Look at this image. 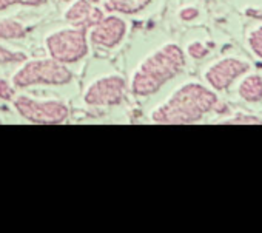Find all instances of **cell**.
I'll list each match as a JSON object with an SVG mask.
<instances>
[{
  "mask_svg": "<svg viewBox=\"0 0 262 233\" xmlns=\"http://www.w3.org/2000/svg\"><path fill=\"white\" fill-rule=\"evenodd\" d=\"M237 93L242 97V100L248 103L260 102L262 100V76L259 74L245 76L237 87Z\"/></svg>",
  "mask_w": 262,
  "mask_h": 233,
  "instance_id": "8fae6325",
  "label": "cell"
},
{
  "mask_svg": "<svg viewBox=\"0 0 262 233\" xmlns=\"http://www.w3.org/2000/svg\"><path fill=\"white\" fill-rule=\"evenodd\" d=\"M0 124H2V118H0Z\"/></svg>",
  "mask_w": 262,
  "mask_h": 233,
  "instance_id": "44dd1931",
  "label": "cell"
},
{
  "mask_svg": "<svg viewBox=\"0 0 262 233\" xmlns=\"http://www.w3.org/2000/svg\"><path fill=\"white\" fill-rule=\"evenodd\" d=\"M14 5H24V0H0V11H5Z\"/></svg>",
  "mask_w": 262,
  "mask_h": 233,
  "instance_id": "d6986e66",
  "label": "cell"
},
{
  "mask_svg": "<svg viewBox=\"0 0 262 233\" xmlns=\"http://www.w3.org/2000/svg\"><path fill=\"white\" fill-rule=\"evenodd\" d=\"M248 70H250V63L247 60H242L239 57H224V59L211 63L205 70L204 79L211 90L224 91L236 79H239L245 73H248Z\"/></svg>",
  "mask_w": 262,
  "mask_h": 233,
  "instance_id": "52a82bcc",
  "label": "cell"
},
{
  "mask_svg": "<svg viewBox=\"0 0 262 233\" xmlns=\"http://www.w3.org/2000/svg\"><path fill=\"white\" fill-rule=\"evenodd\" d=\"M248 47L250 50L254 53V56H257L259 59H262V25L256 27L250 34H248Z\"/></svg>",
  "mask_w": 262,
  "mask_h": 233,
  "instance_id": "9a60e30c",
  "label": "cell"
},
{
  "mask_svg": "<svg viewBox=\"0 0 262 233\" xmlns=\"http://www.w3.org/2000/svg\"><path fill=\"white\" fill-rule=\"evenodd\" d=\"M28 59V56L22 51L11 50L5 45L0 44V65H13V63H22Z\"/></svg>",
  "mask_w": 262,
  "mask_h": 233,
  "instance_id": "5bb4252c",
  "label": "cell"
},
{
  "mask_svg": "<svg viewBox=\"0 0 262 233\" xmlns=\"http://www.w3.org/2000/svg\"><path fill=\"white\" fill-rule=\"evenodd\" d=\"M93 2H96V0H93Z\"/></svg>",
  "mask_w": 262,
  "mask_h": 233,
  "instance_id": "7402d4cb",
  "label": "cell"
},
{
  "mask_svg": "<svg viewBox=\"0 0 262 233\" xmlns=\"http://www.w3.org/2000/svg\"><path fill=\"white\" fill-rule=\"evenodd\" d=\"M48 0H24V5L25 7H40L45 5Z\"/></svg>",
  "mask_w": 262,
  "mask_h": 233,
  "instance_id": "ffe728a7",
  "label": "cell"
},
{
  "mask_svg": "<svg viewBox=\"0 0 262 233\" xmlns=\"http://www.w3.org/2000/svg\"><path fill=\"white\" fill-rule=\"evenodd\" d=\"M219 99L214 90L199 82H185L176 88L150 114L153 124L188 125L202 121L216 110Z\"/></svg>",
  "mask_w": 262,
  "mask_h": 233,
  "instance_id": "6da1fadb",
  "label": "cell"
},
{
  "mask_svg": "<svg viewBox=\"0 0 262 233\" xmlns=\"http://www.w3.org/2000/svg\"><path fill=\"white\" fill-rule=\"evenodd\" d=\"M128 82L120 74H105L94 79L83 93L88 107H116L128 97Z\"/></svg>",
  "mask_w": 262,
  "mask_h": 233,
  "instance_id": "8992f818",
  "label": "cell"
},
{
  "mask_svg": "<svg viewBox=\"0 0 262 233\" xmlns=\"http://www.w3.org/2000/svg\"><path fill=\"white\" fill-rule=\"evenodd\" d=\"M198 16H199V10L194 8V7H185V8H182V10L179 11V17H181V20H184V22H191V20H194Z\"/></svg>",
  "mask_w": 262,
  "mask_h": 233,
  "instance_id": "ac0fdd59",
  "label": "cell"
},
{
  "mask_svg": "<svg viewBox=\"0 0 262 233\" xmlns=\"http://www.w3.org/2000/svg\"><path fill=\"white\" fill-rule=\"evenodd\" d=\"M155 0H103V11L119 16H133L142 13Z\"/></svg>",
  "mask_w": 262,
  "mask_h": 233,
  "instance_id": "30bf717a",
  "label": "cell"
},
{
  "mask_svg": "<svg viewBox=\"0 0 262 233\" xmlns=\"http://www.w3.org/2000/svg\"><path fill=\"white\" fill-rule=\"evenodd\" d=\"M14 96H16L14 85L10 80L0 77V99L2 100H13Z\"/></svg>",
  "mask_w": 262,
  "mask_h": 233,
  "instance_id": "e0dca14e",
  "label": "cell"
},
{
  "mask_svg": "<svg viewBox=\"0 0 262 233\" xmlns=\"http://www.w3.org/2000/svg\"><path fill=\"white\" fill-rule=\"evenodd\" d=\"M187 54L191 57V59H196V60H201L204 57L208 56V48L199 42V40H194V42H190L188 47H187Z\"/></svg>",
  "mask_w": 262,
  "mask_h": 233,
  "instance_id": "2e32d148",
  "label": "cell"
},
{
  "mask_svg": "<svg viewBox=\"0 0 262 233\" xmlns=\"http://www.w3.org/2000/svg\"><path fill=\"white\" fill-rule=\"evenodd\" d=\"M105 16V11L94 5L93 0H74L65 10L63 19L70 27L90 30Z\"/></svg>",
  "mask_w": 262,
  "mask_h": 233,
  "instance_id": "9c48e42d",
  "label": "cell"
},
{
  "mask_svg": "<svg viewBox=\"0 0 262 233\" xmlns=\"http://www.w3.org/2000/svg\"><path fill=\"white\" fill-rule=\"evenodd\" d=\"M28 28L16 19H0V39L2 40H19L24 39Z\"/></svg>",
  "mask_w": 262,
  "mask_h": 233,
  "instance_id": "7c38bea8",
  "label": "cell"
},
{
  "mask_svg": "<svg viewBox=\"0 0 262 233\" xmlns=\"http://www.w3.org/2000/svg\"><path fill=\"white\" fill-rule=\"evenodd\" d=\"M73 80V73L68 65L51 59H27L16 70L11 77V83L16 90H25L36 85L60 87L68 85Z\"/></svg>",
  "mask_w": 262,
  "mask_h": 233,
  "instance_id": "3957f363",
  "label": "cell"
},
{
  "mask_svg": "<svg viewBox=\"0 0 262 233\" xmlns=\"http://www.w3.org/2000/svg\"><path fill=\"white\" fill-rule=\"evenodd\" d=\"M126 22L119 14H105L100 22L90 28L88 40L100 48L113 50L122 44L126 36Z\"/></svg>",
  "mask_w": 262,
  "mask_h": 233,
  "instance_id": "ba28073f",
  "label": "cell"
},
{
  "mask_svg": "<svg viewBox=\"0 0 262 233\" xmlns=\"http://www.w3.org/2000/svg\"><path fill=\"white\" fill-rule=\"evenodd\" d=\"M187 65L185 51L174 42L150 53L131 74L128 88L138 97L156 94L167 82L179 76Z\"/></svg>",
  "mask_w": 262,
  "mask_h": 233,
  "instance_id": "7a4b0ae2",
  "label": "cell"
},
{
  "mask_svg": "<svg viewBox=\"0 0 262 233\" xmlns=\"http://www.w3.org/2000/svg\"><path fill=\"white\" fill-rule=\"evenodd\" d=\"M45 50L48 56L65 65L77 63L90 53L88 31L76 27L59 28L45 37Z\"/></svg>",
  "mask_w": 262,
  "mask_h": 233,
  "instance_id": "5b68a950",
  "label": "cell"
},
{
  "mask_svg": "<svg viewBox=\"0 0 262 233\" xmlns=\"http://www.w3.org/2000/svg\"><path fill=\"white\" fill-rule=\"evenodd\" d=\"M219 124H222V125H260L262 119L254 114L236 113L234 116H230V118H227V119H222Z\"/></svg>",
  "mask_w": 262,
  "mask_h": 233,
  "instance_id": "4fadbf2b",
  "label": "cell"
},
{
  "mask_svg": "<svg viewBox=\"0 0 262 233\" xmlns=\"http://www.w3.org/2000/svg\"><path fill=\"white\" fill-rule=\"evenodd\" d=\"M13 107L22 119L36 125H60L70 118V108L59 99H36L28 94H16Z\"/></svg>",
  "mask_w": 262,
  "mask_h": 233,
  "instance_id": "277c9868",
  "label": "cell"
}]
</instances>
